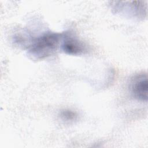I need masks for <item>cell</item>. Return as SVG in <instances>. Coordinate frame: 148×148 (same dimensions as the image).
Here are the masks:
<instances>
[{"instance_id":"1","label":"cell","mask_w":148,"mask_h":148,"mask_svg":"<svg viewBox=\"0 0 148 148\" xmlns=\"http://www.w3.org/2000/svg\"><path fill=\"white\" fill-rule=\"evenodd\" d=\"M62 34L47 32L36 38L29 46L28 54L36 59L50 56L57 49Z\"/></svg>"},{"instance_id":"2","label":"cell","mask_w":148,"mask_h":148,"mask_svg":"<svg viewBox=\"0 0 148 148\" xmlns=\"http://www.w3.org/2000/svg\"><path fill=\"white\" fill-rule=\"evenodd\" d=\"M61 47L66 53L71 55H79L86 51V46L76 38L62 34Z\"/></svg>"},{"instance_id":"3","label":"cell","mask_w":148,"mask_h":148,"mask_svg":"<svg viewBox=\"0 0 148 148\" xmlns=\"http://www.w3.org/2000/svg\"><path fill=\"white\" fill-rule=\"evenodd\" d=\"M147 75L143 74L134 79L131 86V91L135 98L146 102L147 100Z\"/></svg>"},{"instance_id":"4","label":"cell","mask_w":148,"mask_h":148,"mask_svg":"<svg viewBox=\"0 0 148 148\" xmlns=\"http://www.w3.org/2000/svg\"><path fill=\"white\" fill-rule=\"evenodd\" d=\"M62 116L65 119L71 120L72 118H74V113L69 111H65L62 113Z\"/></svg>"}]
</instances>
